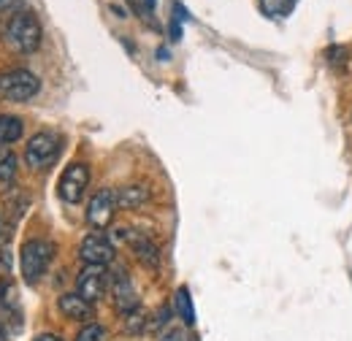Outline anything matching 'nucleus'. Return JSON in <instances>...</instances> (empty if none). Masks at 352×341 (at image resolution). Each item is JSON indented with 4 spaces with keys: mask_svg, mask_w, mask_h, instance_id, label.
Masks as SVG:
<instances>
[{
    "mask_svg": "<svg viewBox=\"0 0 352 341\" xmlns=\"http://www.w3.org/2000/svg\"><path fill=\"white\" fill-rule=\"evenodd\" d=\"M16 176V155L11 146H0V182H11Z\"/></svg>",
    "mask_w": 352,
    "mask_h": 341,
    "instance_id": "obj_18",
    "label": "nucleus"
},
{
    "mask_svg": "<svg viewBox=\"0 0 352 341\" xmlns=\"http://www.w3.org/2000/svg\"><path fill=\"white\" fill-rule=\"evenodd\" d=\"M19 0H0V11H8V8H14Z\"/></svg>",
    "mask_w": 352,
    "mask_h": 341,
    "instance_id": "obj_26",
    "label": "nucleus"
},
{
    "mask_svg": "<svg viewBox=\"0 0 352 341\" xmlns=\"http://www.w3.org/2000/svg\"><path fill=\"white\" fill-rule=\"evenodd\" d=\"M117 212V201H114V190H98L87 204V222L95 230H106L114 219Z\"/></svg>",
    "mask_w": 352,
    "mask_h": 341,
    "instance_id": "obj_9",
    "label": "nucleus"
},
{
    "mask_svg": "<svg viewBox=\"0 0 352 341\" xmlns=\"http://www.w3.org/2000/svg\"><path fill=\"white\" fill-rule=\"evenodd\" d=\"M54 260V244L46 241V239H30L22 252H19V265H22V276L28 285H36L41 282L46 271H49V263Z\"/></svg>",
    "mask_w": 352,
    "mask_h": 341,
    "instance_id": "obj_2",
    "label": "nucleus"
},
{
    "mask_svg": "<svg viewBox=\"0 0 352 341\" xmlns=\"http://www.w3.org/2000/svg\"><path fill=\"white\" fill-rule=\"evenodd\" d=\"M109 285H111V303H114V309H117L122 317L135 311V309L141 306V303H138V293H135V287H133L131 276H128L125 268H117Z\"/></svg>",
    "mask_w": 352,
    "mask_h": 341,
    "instance_id": "obj_8",
    "label": "nucleus"
},
{
    "mask_svg": "<svg viewBox=\"0 0 352 341\" xmlns=\"http://www.w3.org/2000/svg\"><path fill=\"white\" fill-rule=\"evenodd\" d=\"M0 341H8V333H6V328L0 325Z\"/></svg>",
    "mask_w": 352,
    "mask_h": 341,
    "instance_id": "obj_27",
    "label": "nucleus"
},
{
    "mask_svg": "<svg viewBox=\"0 0 352 341\" xmlns=\"http://www.w3.org/2000/svg\"><path fill=\"white\" fill-rule=\"evenodd\" d=\"M128 244H131L133 255L138 257V263L144 265V268H149V271H157L160 268V263H163V255H160V247L149 239V236H144V233H128Z\"/></svg>",
    "mask_w": 352,
    "mask_h": 341,
    "instance_id": "obj_10",
    "label": "nucleus"
},
{
    "mask_svg": "<svg viewBox=\"0 0 352 341\" xmlns=\"http://www.w3.org/2000/svg\"><path fill=\"white\" fill-rule=\"evenodd\" d=\"M109 282H111V276H109L106 265H85L76 276V293L87 303H98L106 296Z\"/></svg>",
    "mask_w": 352,
    "mask_h": 341,
    "instance_id": "obj_6",
    "label": "nucleus"
},
{
    "mask_svg": "<svg viewBox=\"0 0 352 341\" xmlns=\"http://www.w3.org/2000/svg\"><path fill=\"white\" fill-rule=\"evenodd\" d=\"M144 6H146V8L152 11V8H155V0H144Z\"/></svg>",
    "mask_w": 352,
    "mask_h": 341,
    "instance_id": "obj_28",
    "label": "nucleus"
},
{
    "mask_svg": "<svg viewBox=\"0 0 352 341\" xmlns=\"http://www.w3.org/2000/svg\"><path fill=\"white\" fill-rule=\"evenodd\" d=\"M114 255H117L114 252V241L100 230L85 236V241L79 247V257L85 260V265H109L114 260Z\"/></svg>",
    "mask_w": 352,
    "mask_h": 341,
    "instance_id": "obj_7",
    "label": "nucleus"
},
{
    "mask_svg": "<svg viewBox=\"0 0 352 341\" xmlns=\"http://www.w3.org/2000/svg\"><path fill=\"white\" fill-rule=\"evenodd\" d=\"M176 311H179V317H182V322L184 325H195V309H192V298H190V290L187 287H179L176 290Z\"/></svg>",
    "mask_w": 352,
    "mask_h": 341,
    "instance_id": "obj_15",
    "label": "nucleus"
},
{
    "mask_svg": "<svg viewBox=\"0 0 352 341\" xmlns=\"http://www.w3.org/2000/svg\"><path fill=\"white\" fill-rule=\"evenodd\" d=\"M0 311H11V314H16L19 311V306H16V290H14V285L8 282V279H0Z\"/></svg>",
    "mask_w": 352,
    "mask_h": 341,
    "instance_id": "obj_17",
    "label": "nucleus"
},
{
    "mask_svg": "<svg viewBox=\"0 0 352 341\" xmlns=\"http://www.w3.org/2000/svg\"><path fill=\"white\" fill-rule=\"evenodd\" d=\"M57 309H60V314H63L65 320H74V322H85V325H87L89 320H92V303H87L79 293H65V296H60Z\"/></svg>",
    "mask_w": 352,
    "mask_h": 341,
    "instance_id": "obj_11",
    "label": "nucleus"
},
{
    "mask_svg": "<svg viewBox=\"0 0 352 341\" xmlns=\"http://www.w3.org/2000/svg\"><path fill=\"white\" fill-rule=\"evenodd\" d=\"M114 201H117V209H138L149 201V187L144 184H128V187H120L114 192Z\"/></svg>",
    "mask_w": 352,
    "mask_h": 341,
    "instance_id": "obj_12",
    "label": "nucleus"
},
{
    "mask_svg": "<svg viewBox=\"0 0 352 341\" xmlns=\"http://www.w3.org/2000/svg\"><path fill=\"white\" fill-rule=\"evenodd\" d=\"M111 11H114V14L120 16V19H125V16H128V11H125L122 6H117V3H111Z\"/></svg>",
    "mask_w": 352,
    "mask_h": 341,
    "instance_id": "obj_24",
    "label": "nucleus"
},
{
    "mask_svg": "<svg viewBox=\"0 0 352 341\" xmlns=\"http://www.w3.org/2000/svg\"><path fill=\"white\" fill-rule=\"evenodd\" d=\"M41 36H44V33H41V22H38L36 14H30V11H16V14L8 19L6 33H3L8 49H14V52H19V54L36 52V49L41 46Z\"/></svg>",
    "mask_w": 352,
    "mask_h": 341,
    "instance_id": "obj_1",
    "label": "nucleus"
},
{
    "mask_svg": "<svg viewBox=\"0 0 352 341\" xmlns=\"http://www.w3.org/2000/svg\"><path fill=\"white\" fill-rule=\"evenodd\" d=\"M38 89H41L38 76L33 71H28V68H6V71H0V98L3 100L22 103V100L36 98Z\"/></svg>",
    "mask_w": 352,
    "mask_h": 341,
    "instance_id": "obj_3",
    "label": "nucleus"
},
{
    "mask_svg": "<svg viewBox=\"0 0 352 341\" xmlns=\"http://www.w3.org/2000/svg\"><path fill=\"white\" fill-rule=\"evenodd\" d=\"M146 328V311L138 306L135 311H131V314H125V331L128 333H141Z\"/></svg>",
    "mask_w": 352,
    "mask_h": 341,
    "instance_id": "obj_19",
    "label": "nucleus"
},
{
    "mask_svg": "<svg viewBox=\"0 0 352 341\" xmlns=\"http://www.w3.org/2000/svg\"><path fill=\"white\" fill-rule=\"evenodd\" d=\"M36 341H63L57 333H41V336H36Z\"/></svg>",
    "mask_w": 352,
    "mask_h": 341,
    "instance_id": "obj_25",
    "label": "nucleus"
},
{
    "mask_svg": "<svg viewBox=\"0 0 352 341\" xmlns=\"http://www.w3.org/2000/svg\"><path fill=\"white\" fill-rule=\"evenodd\" d=\"M76 341H106V331H103V325H98V322H87V325L79 331Z\"/></svg>",
    "mask_w": 352,
    "mask_h": 341,
    "instance_id": "obj_20",
    "label": "nucleus"
},
{
    "mask_svg": "<svg viewBox=\"0 0 352 341\" xmlns=\"http://www.w3.org/2000/svg\"><path fill=\"white\" fill-rule=\"evenodd\" d=\"M11 230H14L11 228V219L0 212V247H11V236H14Z\"/></svg>",
    "mask_w": 352,
    "mask_h": 341,
    "instance_id": "obj_21",
    "label": "nucleus"
},
{
    "mask_svg": "<svg viewBox=\"0 0 352 341\" xmlns=\"http://www.w3.org/2000/svg\"><path fill=\"white\" fill-rule=\"evenodd\" d=\"M11 274V247H0V279Z\"/></svg>",
    "mask_w": 352,
    "mask_h": 341,
    "instance_id": "obj_22",
    "label": "nucleus"
},
{
    "mask_svg": "<svg viewBox=\"0 0 352 341\" xmlns=\"http://www.w3.org/2000/svg\"><path fill=\"white\" fill-rule=\"evenodd\" d=\"M87 184H89V168L87 166H85V163H71L68 168L63 170L60 182H57V195H60L65 204L76 206V204L85 198Z\"/></svg>",
    "mask_w": 352,
    "mask_h": 341,
    "instance_id": "obj_5",
    "label": "nucleus"
},
{
    "mask_svg": "<svg viewBox=\"0 0 352 341\" xmlns=\"http://www.w3.org/2000/svg\"><path fill=\"white\" fill-rule=\"evenodd\" d=\"M22 133H25V125H22L19 117H14V114H0V146L16 144V141L22 138Z\"/></svg>",
    "mask_w": 352,
    "mask_h": 341,
    "instance_id": "obj_14",
    "label": "nucleus"
},
{
    "mask_svg": "<svg viewBox=\"0 0 352 341\" xmlns=\"http://www.w3.org/2000/svg\"><path fill=\"white\" fill-rule=\"evenodd\" d=\"M3 204H6V217H8L11 222L22 219V214L28 212V206H30L28 195H25L19 187H11V190H6V192H3Z\"/></svg>",
    "mask_w": 352,
    "mask_h": 341,
    "instance_id": "obj_13",
    "label": "nucleus"
},
{
    "mask_svg": "<svg viewBox=\"0 0 352 341\" xmlns=\"http://www.w3.org/2000/svg\"><path fill=\"white\" fill-rule=\"evenodd\" d=\"M160 341H190L187 339V331L184 328H168L160 333Z\"/></svg>",
    "mask_w": 352,
    "mask_h": 341,
    "instance_id": "obj_23",
    "label": "nucleus"
},
{
    "mask_svg": "<svg viewBox=\"0 0 352 341\" xmlns=\"http://www.w3.org/2000/svg\"><path fill=\"white\" fill-rule=\"evenodd\" d=\"M60 149H63L60 135L57 133H49V130H41V133H36L28 141V146H25V163L33 170H44L60 157Z\"/></svg>",
    "mask_w": 352,
    "mask_h": 341,
    "instance_id": "obj_4",
    "label": "nucleus"
},
{
    "mask_svg": "<svg viewBox=\"0 0 352 341\" xmlns=\"http://www.w3.org/2000/svg\"><path fill=\"white\" fill-rule=\"evenodd\" d=\"M258 3H261V11L265 16L279 19V16H290L298 0H258Z\"/></svg>",
    "mask_w": 352,
    "mask_h": 341,
    "instance_id": "obj_16",
    "label": "nucleus"
}]
</instances>
